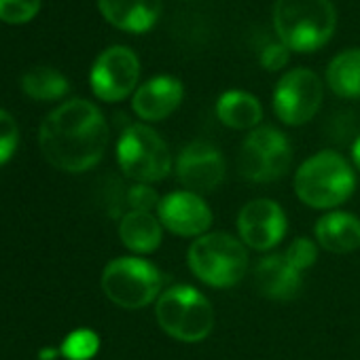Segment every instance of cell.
I'll list each match as a JSON object with an SVG mask.
<instances>
[{
    "mask_svg": "<svg viewBox=\"0 0 360 360\" xmlns=\"http://www.w3.org/2000/svg\"><path fill=\"white\" fill-rule=\"evenodd\" d=\"M45 159L70 174L94 167L108 144V125L100 108L87 100H70L47 115L39 129Z\"/></svg>",
    "mask_w": 360,
    "mask_h": 360,
    "instance_id": "1",
    "label": "cell"
},
{
    "mask_svg": "<svg viewBox=\"0 0 360 360\" xmlns=\"http://www.w3.org/2000/svg\"><path fill=\"white\" fill-rule=\"evenodd\" d=\"M337 26L330 0H276L274 28L282 45L297 53H311L324 47Z\"/></svg>",
    "mask_w": 360,
    "mask_h": 360,
    "instance_id": "2",
    "label": "cell"
},
{
    "mask_svg": "<svg viewBox=\"0 0 360 360\" xmlns=\"http://www.w3.org/2000/svg\"><path fill=\"white\" fill-rule=\"evenodd\" d=\"M356 187L352 165L335 150H320L301 163L295 176V191L303 204L328 210L343 204Z\"/></svg>",
    "mask_w": 360,
    "mask_h": 360,
    "instance_id": "3",
    "label": "cell"
},
{
    "mask_svg": "<svg viewBox=\"0 0 360 360\" xmlns=\"http://www.w3.org/2000/svg\"><path fill=\"white\" fill-rule=\"evenodd\" d=\"M159 326L174 339L198 343L212 333L214 309L193 286H172L159 295L155 305Z\"/></svg>",
    "mask_w": 360,
    "mask_h": 360,
    "instance_id": "4",
    "label": "cell"
},
{
    "mask_svg": "<svg viewBox=\"0 0 360 360\" xmlns=\"http://www.w3.org/2000/svg\"><path fill=\"white\" fill-rule=\"evenodd\" d=\"M191 271L208 286H236L248 269L244 244L229 233H206L198 238L187 255Z\"/></svg>",
    "mask_w": 360,
    "mask_h": 360,
    "instance_id": "5",
    "label": "cell"
},
{
    "mask_svg": "<svg viewBox=\"0 0 360 360\" xmlns=\"http://www.w3.org/2000/svg\"><path fill=\"white\" fill-rule=\"evenodd\" d=\"M117 161L136 183H157L172 169L167 144L148 125H127L117 142Z\"/></svg>",
    "mask_w": 360,
    "mask_h": 360,
    "instance_id": "6",
    "label": "cell"
},
{
    "mask_svg": "<svg viewBox=\"0 0 360 360\" xmlns=\"http://www.w3.org/2000/svg\"><path fill=\"white\" fill-rule=\"evenodd\" d=\"M102 290L115 305L125 309H140L153 303L159 295L161 274L153 263L144 259H115L102 274Z\"/></svg>",
    "mask_w": 360,
    "mask_h": 360,
    "instance_id": "7",
    "label": "cell"
},
{
    "mask_svg": "<svg viewBox=\"0 0 360 360\" xmlns=\"http://www.w3.org/2000/svg\"><path fill=\"white\" fill-rule=\"evenodd\" d=\"M292 148L276 127H257L242 142L240 172L250 183H271L286 174Z\"/></svg>",
    "mask_w": 360,
    "mask_h": 360,
    "instance_id": "8",
    "label": "cell"
},
{
    "mask_svg": "<svg viewBox=\"0 0 360 360\" xmlns=\"http://www.w3.org/2000/svg\"><path fill=\"white\" fill-rule=\"evenodd\" d=\"M322 104V81L307 68L286 72L274 91V110L286 125H303L314 119Z\"/></svg>",
    "mask_w": 360,
    "mask_h": 360,
    "instance_id": "9",
    "label": "cell"
},
{
    "mask_svg": "<svg viewBox=\"0 0 360 360\" xmlns=\"http://www.w3.org/2000/svg\"><path fill=\"white\" fill-rule=\"evenodd\" d=\"M140 62L138 56L127 47H108L94 62L89 83L94 94L104 102L125 100L138 85Z\"/></svg>",
    "mask_w": 360,
    "mask_h": 360,
    "instance_id": "10",
    "label": "cell"
},
{
    "mask_svg": "<svg viewBox=\"0 0 360 360\" xmlns=\"http://www.w3.org/2000/svg\"><path fill=\"white\" fill-rule=\"evenodd\" d=\"M176 176L191 193H210L223 183L225 159L210 142L195 140L178 155Z\"/></svg>",
    "mask_w": 360,
    "mask_h": 360,
    "instance_id": "11",
    "label": "cell"
},
{
    "mask_svg": "<svg viewBox=\"0 0 360 360\" xmlns=\"http://www.w3.org/2000/svg\"><path fill=\"white\" fill-rule=\"evenodd\" d=\"M240 238L255 250H269L286 236V214L271 200L248 202L238 217Z\"/></svg>",
    "mask_w": 360,
    "mask_h": 360,
    "instance_id": "12",
    "label": "cell"
},
{
    "mask_svg": "<svg viewBox=\"0 0 360 360\" xmlns=\"http://www.w3.org/2000/svg\"><path fill=\"white\" fill-rule=\"evenodd\" d=\"M159 223L183 238H202L212 225V212L208 204L191 191H176L165 195L157 208Z\"/></svg>",
    "mask_w": 360,
    "mask_h": 360,
    "instance_id": "13",
    "label": "cell"
},
{
    "mask_svg": "<svg viewBox=\"0 0 360 360\" xmlns=\"http://www.w3.org/2000/svg\"><path fill=\"white\" fill-rule=\"evenodd\" d=\"M185 87L176 77L161 75L140 85L131 98L134 112L144 121H163L183 102Z\"/></svg>",
    "mask_w": 360,
    "mask_h": 360,
    "instance_id": "14",
    "label": "cell"
},
{
    "mask_svg": "<svg viewBox=\"0 0 360 360\" xmlns=\"http://www.w3.org/2000/svg\"><path fill=\"white\" fill-rule=\"evenodd\" d=\"M98 9L110 26L144 34L161 15V0H98Z\"/></svg>",
    "mask_w": 360,
    "mask_h": 360,
    "instance_id": "15",
    "label": "cell"
},
{
    "mask_svg": "<svg viewBox=\"0 0 360 360\" xmlns=\"http://www.w3.org/2000/svg\"><path fill=\"white\" fill-rule=\"evenodd\" d=\"M255 284L259 292L267 299L288 301L301 290V271L292 267L286 255H269L259 261L255 271Z\"/></svg>",
    "mask_w": 360,
    "mask_h": 360,
    "instance_id": "16",
    "label": "cell"
},
{
    "mask_svg": "<svg viewBox=\"0 0 360 360\" xmlns=\"http://www.w3.org/2000/svg\"><path fill=\"white\" fill-rule=\"evenodd\" d=\"M320 246L333 255H347L360 248V221L347 212H330L316 223Z\"/></svg>",
    "mask_w": 360,
    "mask_h": 360,
    "instance_id": "17",
    "label": "cell"
},
{
    "mask_svg": "<svg viewBox=\"0 0 360 360\" xmlns=\"http://www.w3.org/2000/svg\"><path fill=\"white\" fill-rule=\"evenodd\" d=\"M119 238L125 244V248H129L131 252L148 255L159 248L163 231H161L159 219H155L150 212L131 210L121 219Z\"/></svg>",
    "mask_w": 360,
    "mask_h": 360,
    "instance_id": "18",
    "label": "cell"
},
{
    "mask_svg": "<svg viewBox=\"0 0 360 360\" xmlns=\"http://www.w3.org/2000/svg\"><path fill=\"white\" fill-rule=\"evenodd\" d=\"M217 115L231 129H252L261 123L263 108H261V102L252 94L231 89L219 98Z\"/></svg>",
    "mask_w": 360,
    "mask_h": 360,
    "instance_id": "19",
    "label": "cell"
},
{
    "mask_svg": "<svg viewBox=\"0 0 360 360\" xmlns=\"http://www.w3.org/2000/svg\"><path fill=\"white\" fill-rule=\"evenodd\" d=\"M326 83L335 96L345 100L360 98V49H347L335 56L326 68Z\"/></svg>",
    "mask_w": 360,
    "mask_h": 360,
    "instance_id": "20",
    "label": "cell"
},
{
    "mask_svg": "<svg viewBox=\"0 0 360 360\" xmlns=\"http://www.w3.org/2000/svg\"><path fill=\"white\" fill-rule=\"evenodd\" d=\"M22 89L32 100L53 102V100H60L62 96H66L70 85H68V79L62 72H58L56 68L39 66L24 75Z\"/></svg>",
    "mask_w": 360,
    "mask_h": 360,
    "instance_id": "21",
    "label": "cell"
},
{
    "mask_svg": "<svg viewBox=\"0 0 360 360\" xmlns=\"http://www.w3.org/2000/svg\"><path fill=\"white\" fill-rule=\"evenodd\" d=\"M96 352H98V335L91 330L72 333L62 347V354L68 360H89Z\"/></svg>",
    "mask_w": 360,
    "mask_h": 360,
    "instance_id": "22",
    "label": "cell"
},
{
    "mask_svg": "<svg viewBox=\"0 0 360 360\" xmlns=\"http://www.w3.org/2000/svg\"><path fill=\"white\" fill-rule=\"evenodd\" d=\"M41 9V0H0V20L7 24H26Z\"/></svg>",
    "mask_w": 360,
    "mask_h": 360,
    "instance_id": "23",
    "label": "cell"
},
{
    "mask_svg": "<svg viewBox=\"0 0 360 360\" xmlns=\"http://www.w3.org/2000/svg\"><path fill=\"white\" fill-rule=\"evenodd\" d=\"M18 140H20V131L15 119L7 110L0 108V165L11 159V155L18 148Z\"/></svg>",
    "mask_w": 360,
    "mask_h": 360,
    "instance_id": "24",
    "label": "cell"
},
{
    "mask_svg": "<svg viewBox=\"0 0 360 360\" xmlns=\"http://www.w3.org/2000/svg\"><path fill=\"white\" fill-rule=\"evenodd\" d=\"M286 259L292 263V267H297L299 271H303V269H307V267H311V265L316 263V259H318V248H316V244H314L311 240H307V238H297V240L288 246Z\"/></svg>",
    "mask_w": 360,
    "mask_h": 360,
    "instance_id": "25",
    "label": "cell"
},
{
    "mask_svg": "<svg viewBox=\"0 0 360 360\" xmlns=\"http://www.w3.org/2000/svg\"><path fill=\"white\" fill-rule=\"evenodd\" d=\"M127 204L136 212H150V210L159 208V198H157L155 189L138 183L127 191Z\"/></svg>",
    "mask_w": 360,
    "mask_h": 360,
    "instance_id": "26",
    "label": "cell"
},
{
    "mask_svg": "<svg viewBox=\"0 0 360 360\" xmlns=\"http://www.w3.org/2000/svg\"><path fill=\"white\" fill-rule=\"evenodd\" d=\"M290 56V49L282 43H269L263 51H261V66L269 72H276L280 68L286 66Z\"/></svg>",
    "mask_w": 360,
    "mask_h": 360,
    "instance_id": "27",
    "label": "cell"
},
{
    "mask_svg": "<svg viewBox=\"0 0 360 360\" xmlns=\"http://www.w3.org/2000/svg\"><path fill=\"white\" fill-rule=\"evenodd\" d=\"M352 159H354V165L360 169V136L356 138V142L352 146Z\"/></svg>",
    "mask_w": 360,
    "mask_h": 360,
    "instance_id": "28",
    "label": "cell"
}]
</instances>
